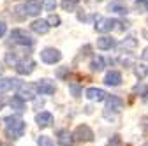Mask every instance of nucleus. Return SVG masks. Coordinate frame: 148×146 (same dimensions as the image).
Returning <instances> with one entry per match:
<instances>
[{"label": "nucleus", "instance_id": "29", "mask_svg": "<svg viewBox=\"0 0 148 146\" xmlns=\"http://www.w3.org/2000/svg\"><path fill=\"white\" fill-rule=\"evenodd\" d=\"M48 23H49V27H58L60 25V16H57V14H49V18H48Z\"/></svg>", "mask_w": 148, "mask_h": 146}, {"label": "nucleus", "instance_id": "19", "mask_svg": "<svg viewBox=\"0 0 148 146\" xmlns=\"http://www.w3.org/2000/svg\"><path fill=\"white\" fill-rule=\"evenodd\" d=\"M108 11L116 12V14H122V16H125V14L129 12L127 5L122 2V0H115V2H111V4H109V7H108Z\"/></svg>", "mask_w": 148, "mask_h": 146}, {"label": "nucleus", "instance_id": "39", "mask_svg": "<svg viewBox=\"0 0 148 146\" xmlns=\"http://www.w3.org/2000/svg\"><path fill=\"white\" fill-rule=\"evenodd\" d=\"M141 121H143V127H145V129H148V116H145Z\"/></svg>", "mask_w": 148, "mask_h": 146}, {"label": "nucleus", "instance_id": "22", "mask_svg": "<svg viewBox=\"0 0 148 146\" xmlns=\"http://www.w3.org/2000/svg\"><path fill=\"white\" fill-rule=\"evenodd\" d=\"M134 74H136L138 79H145L148 76V67L145 63H136L134 65Z\"/></svg>", "mask_w": 148, "mask_h": 146}, {"label": "nucleus", "instance_id": "12", "mask_svg": "<svg viewBox=\"0 0 148 146\" xmlns=\"http://www.w3.org/2000/svg\"><path fill=\"white\" fill-rule=\"evenodd\" d=\"M25 11H27V16H39L41 14V2L39 0H27L23 4Z\"/></svg>", "mask_w": 148, "mask_h": 146}, {"label": "nucleus", "instance_id": "6", "mask_svg": "<svg viewBox=\"0 0 148 146\" xmlns=\"http://www.w3.org/2000/svg\"><path fill=\"white\" fill-rule=\"evenodd\" d=\"M116 25H120L118 20H111V18H99L97 16V21H95V30L101 32V33H106V32H111L118 28Z\"/></svg>", "mask_w": 148, "mask_h": 146}, {"label": "nucleus", "instance_id": "1", "mask_svg": "<svg viewBox=\"0 0 148 146\" xmlns=\"http://www.w3.org/2000/svg\"><path fill=\"white\" fill-rule=\"evenodd\" d=\"M4 129H5V134L11 141H16L23 137L25 134V129H27V123L18 116V115H11V116H5L4 118Z\"/></svg>", "mask_w": 148, "mask_h": 146}, {"label": "nucleus", "instance_id": "13", "mask_svg": "<svg viewBox=\"0 0 148 146\" xmlns=\"http://www.w3.org/2000/svg\"><path fill=\"white\" fill-rule=\"evenodd\" d=\"M116 46V41L111 37V35H102V37L97 39V48L102 49V51H108V49H113Z\"/></svg>", "mask_w": 148, "mask_h": 146}, {"label": "nucleus", "instance_id": "32", "mask_svg": "<svg viewBox=\"0 0 148 146\" xmlns=\"http://www.w3.org/2000/svg\"><path fill=\"white\" fill-rule=\"evenodd\" d=\"M69 72V67H60L58 70H57V78H60V79H64L65 78V74Z\"/></svg>", "mask_w": 148, "mask_h": 146}, {"label": "nucleus", "instance_id": "18", "mask_svg": "<svg viewBox=\"0 0 148 146\" xmlns=\"http://www.w3.org/2000/svg\"><path fill=\"white\" fill-rule=\"evenodd\" d=\"M9 106L14 109V111L18 113H23L25 109H27V104H25V99H21L20 95H12V99L9 100Z\"/></svg>", "mask_w": 148, "mask_h": 146}, {"label": "nucleus", "instance_id": "28", "mask_svg": "<svg viewBox=\"0 0 148 146\" xmlns=\"http://www.w3.org/2000/svg\"><path fill=\"white\" fill-rule=\"evenodd\" d=\"M42 7H44L48 12H53L55 9H57V0H44V2H42Z\"/></svg>", "mask_w": 148, "mask_h": 146}, {"label": "nucleus", "instance_id": "16", "mask_svg": "<svg viewBox=\"0 0 148 146\" xmlns=\"http://www.w3.org/2000/svg\"><path fill=\"white\" fill-rule=\"evenodd\" d=\"M104 83L108 86H118L122 83V74L118 70H109L106 74V78H104Z\"/></svg>", "mask_w": 148, "mask_h": 146}, {"label": "nucleus", "instance_id": "38", "mask_svg": "<svg viewBox=\"0 0 148 146\" xmlns=\"http://www.w3.org/2000/svg\"><path fill=\"white\" fill-rule=\"evenodd\" d=\"M141 97H143V102H145V104H148V90H146V92H145Z\"/></svg>", "mask_w": 148, "mask_h": 146}, {"label": "nucleus", "instance_id": "4", "mask_svg": "<svg viewBox=\"0 0 148 146\" xmlns=\"http://www.w3.org/2000/svg\"><path fill=\"white\" fill-rule=\"evenodd\" d=\"M18 95L25 100H34L39 95V86H37V83H21L18 88Z\"/></svg>", "mask_w": 148, "mask_h": 146}, {"label": "nucleus", "instance_id": "7", "mask_svg": "<svg viewBox=\"0 0 148 146\" xmlns=\"http://www.w3.org/2000/svg\"><path fill=\"white\" fill-rule=\"evenodd\" d=\"M14 69H16V72L20 76H28V74H32V72L35 70V62L28 57H25V58H21L20 62H18L16 65H14Z\"/></svg>", "mask_w": 148, "mask_h": 146}, {"label": "nucleus", "instance_id": "5", "mask_svg": "<svg viewBox=\"0 0 148 146\" xmlns=\"http://www.w3.org/2000/svg\"><path fill=\"white\" fill-rule=\"evenodd\" d=\"M72 136H74V141H81V143L94 141V130L88 125H78L76 130L72 132Z\"/></svg>", "mask_w": 148, "mask_h": 146}, {"label": "nucleus", "instance_id": "44", "mask_svg": "<svg viewBox=\"0 0 148 146\" xmlns=\"http://www.w3.org/2000/svg\"><path fill=\"white\" fill-rule=\"evenodd\" d=\"M146 23H148V21H146Z\"/></svg>", "mask_w": 148, "mask_h": 146}, {"label": "nucleus", "instance_id": "43", "mask_svg": "<svg viewBox=\"0 0 148 146\" xmlns=\"http://www.w3.org/2000/svg\"><path fill=\"white\" fill-rule=\"evenodd\" d=\"M0 146H2V144H0Z\"/></svg>", "mask_w": 148, "mask_h": 146}, {"label": "nucleus", "instance_id": "34", "mask_svg": "<svg viewBox=\"0 0 148 146\" xmlns=\"http://www.w3.org/2000/svg\"><path fill=\"white\" fill-rule=\"evenodd\" d=\"M120 63H123V65H131V63H132V58H131V57H120Z\"/></svg>", "mask_w": 148, "mask_h": 146}, {"label": "nucleus", "instance_id": "36", "mask_svg": "<svg viewBox=\"0 0 148 146\" xmlns=\"http://www.w3.org/2000/svg\"><path fill=\"white\" fill-rule=\"evenodd\" d=\"M141 58L148 62V48H145V49H143V53H141Z\"/></svg>", "mask_w": 148, "mask_h": 146}, {"label": "nucleus", "instance_id": "14", "mask_svg": "<svg viewBox=\"0 0 148 146\" xmlns=\"http://www.w3.org/2000/svg\"><path fill=\"white\" fill-rule=\"evenodd\" d=\"M21 81L18 78H0V90H18Z\"/></svg>", "mask_w": 148, "mask_h": 146}, {"label": "nucleus", "instance_id": "20", "mask_svg": "<svg viewBox=\"0 0 148 146\" xmlns=\"http://www.w3.org/2000/svg\"><path fill=\"white\" fill-rule=\"evenodd\" d=\"M104 67H106V60H104L102 57L92 58V62H90V70H92V72H101Z\"/></svg>", "mask_w": 148, "mask_h": 146}, {"label": "nucleus", "instance_id": "26", "mask_svg": "<svg viewBox=\"0 0 148 146\" xmlns=\"http://www.w3.org/2000/svg\"><path fill=\"white\" fill-rule=\"evenodd\" d=\"M134 7L138 9V12H148V0H136Z\"/></svg>", "mask_w": 148, "mask_h": 146}, {"label": "nucleus", "instance_id": "9", "mask_svg": "<svg viewBox=\"0 0 148 146\" xmlns=\"http://www.w3.org/2000/svg\"><path fill=\"white\" fill-rule=\"evenodd\" d=\"M37 86H39V93L41 95H53L55 92H57V85H55V81L44 78V79H39L37 81Z\"/></svg>", "mask_w": 148, "mask_h": 146}, {"label": "nucleus", "instance_id": "40", "mask_svg": "<svg viewBox=\"0 0 148 146\" xmlns=\"http://www.w3.org/2000/svg\"><path fill=\"white\" fill-rule=\"evenodd\" d=\"M2 74H4V63L0 62V76H2Z\"/></svg>", "mask_w": 148, "mask_h": 146}, {"label": "nucleus", "instance_id": "33", "mask_svg": "<svg viewBox=\"0 0 148 146\" xmlns=\"http://www.w3.org/2000/svg\"><path fill=\"white\" fill-rule=\"evenodd\" d=\"M5 32H7V25H5L4 21H0V39L5 35Z\"/></svg>", "mask_w": 148, "mask_h": 146}, {"label": "nucleus", "instance_id": "37", "mask_svg": "<svg viewBox=\"0 0 148 146\" xmlns=\"http://www.w3.org/2000/svg\"><path fill=\"white\" fill-rule=\"evenodd\" d=\"M5 102H7V100H5V97H4V95H0V109L4 107V104H5Z\"/></svg>", "mask_w": 148, "mask_h": 146}, {"label": "nucleus", "instance_id": "17", "mask_svg": "<svg viewBox=\"0 0 148 146\" xmlns=\"http://www.w3.org/2000/svg\"><path fill=\"white\" fill-rule=\"evenodd\" d=\"M58 144L60 146H72L74 144V136L69 130H58Z\"/></svg>", "mask_w": 148, "mask_h": 146}, {"label": "nucleus", "instance_id": "15", "mask_svg": "<svg viewBox=\"0 0 148 146\" xmlns=\"http://www.w3.org/2000/svg\"><path fill=\"white\" fill-rule=\"evenodd\" d=\"M30 28H32L35 33L44 35V33H48V30H49V23H48V20H34L32 25H30Z\"/></svg>", "mask_w": 148, "mask_h": 146}, {"label": "nucleus", "instance_id": "30", "mask_svg": "<svg viewBox=\"0 0 148 146\" xmlns=\"http://www.w3.org/2000/svg\"><path fill=\"white\" fill-rule=\"evenodd\" d=\"M108 146H122V137H120L118 134L111 136V139L108 141Z\"/></svg>", "mask_w": 148, "mask_h": 146}, {"label": "nucleus", "instance_id": "2", "mask_svg": "<svg viewBox=\"0 0 148 146\" xmlns=\"http://www.w3.org/2000/svg\"><path fill=\"white\" fill-rule=\"evenodd\" d=\"M11 41H12V44H18V46H21V48H27V46L30 48L35 42V39L32 37L27 30H23V28H14L11 32Z\"/></svg>", "mask_w": 148, "mask_h": 146}, {"label": "nucleus", "instance_id": "11", "mask_svg": "<svg viewBox=\"0 0 148 146\" xmlns=\"http://www.w3.org/2000/svg\"><path fill=\"white\" fill-rule=\"evenodd\" d=\"M35 123L39 129H46V127H49L53 123V115L48 113V111H41L35 115Z\"/></svg>", "mask_w": 148, "mask_h": 146}, {"label": "nucleus", "instance_id": "25", "mask_svg": "<svg viewBox=\"0 0 148 146\" xmlns=\"http://www.w3.org/2000/svg\"><path fill=\"white\" fill-rule=\"evenodd\" d=\"M12 14H14V18H16V20H25V18H27V11H25V7H23V5H18V7H14Z\"/></svg>", "mask_w": 148, "mask_h": 146}, {"label": "nucleus", "instance_id": "41", "mask_svg": "<svg viewBox=\"0 0 148 146\" xmlns=\"http://www.w3.org/2000/svg\"><path fill=\"white\" fill-rule=\"evenodd\" d=\"M143 146H148V143H145V144H143Z\"/></svg>", "mask_w": 148, "mask_h": 146}, {"label": "nucleus", "instance_id": "31", "mask_svg": "<svg viewBox=\"0 0 148 146\" xmlns=\"http://www.w3.org/2000/svg\"><path fill=\"white\" fill-rule=\"evenodd\" d=\"M69 90L72 92V95H74V97H79V95H81V88H79L78 85H71V86H69Z\"/></svg>", "mask_w": 148, "mask_h": 146}, {"label": "nucleus", "instance_id": "35", "mask_svg": "<svg viewBox=\"0 0 148 146\" xmlns=\"http://www.w3.org/2000/svg\"><path fill=\"white\" fill-rule=\"evenodd\" d=\"M78 20H79V21H88V16L79 11V12H78Z\"/></svg>", "mask_w": 148, "mask_h": 146}, {"label": "nucleus", "instance_id": "10", "mask_svg": "<svg viewBox=\"0 0 148 146\" xmlns=\"http://www.w3.org/2000/svg\"><path fill=\"white\" fill-rule=\"evenodd\" d=\"M85 97L90 99V100H94V102H102V100L108 99V93L104 92V90H101V88H88L85 92Z\"/></svg>", "mask_w": 148, "mask_h": 146}, {"label": "nucleus", "instance_id": "23", "mask_svg": "<svg viewBox=\"0 0 148 146\" xmlns=\"http://www.w3.org/2000/svg\"><path fill=\"white\" fill-rule=\"evenodd\" d=\"M78 4H79V0H62V9H64V11H67V12L76 11Z\"/></svg>", "mask_w": 148, "mask_h": 146}, {"label": "nucleus", "instance_id": "27", "mask_svg": "<svg viewBox=\"0 0 148 146\" xmlns=\"http://www.w3.org/2000/svg\"><path fill=\"white\" fill-rule=\"evenodd\" d=\"M37 144H39V146H55V143H53L51 137H48V136H39Z\"/></svg>", "mask_w": 148, "mask_h": 146}, {"label": "nucleus", "instance_id": "3", "mask_svg": "<svg viewBox=\"0 0 148 146\" xmlns=\"http://www.w3.org/2000/svg\"><path fill=\"white\" fill-rule=\"evenodd\" d=\"M123 107V100L116 95H108L106 99V109H104V118H113L120 109Z\"/></svg>", "mask_w": 148, "mask_h": 146}, {"label": "nucleus", "instance_id": "42", "mask_svg": "<svg viewBox=\"0 0 148 146\" xmlns=\"http://www.w3.org/2000/svg\"><path fill=\"white\" fill-rule=\"evenodd\" d=\"M99 2H102V0H99Z\"/></svg>", "mask_w": 148, "mask_h": 146}, {"label": "nucleus", "instance_id": "8", "mask_svg": "<svg viewBox=\"0 0 148 146\" xmlns=\"http://www.w3.org/2000/svg\"><path fill=\"white\" fill-rule=\"evenodd\" d=\"M41 60L48 65H53V63H57L62 60V53L58 49H55V48H44L41 51Z\"/></svg>", "mask_w": 148, "mask_h": 146}, {"label": "nucleus", "instance_id": "24", "mask_svg": "<svg viewBox=\"0 0 148 146\" xmlns=\"http://www.w3.org/2000/svg\"><path fill=\"white\" fill-rule=\"evenodd\" d=\"M18 62H20V60H18V53H16V51H7V53H5V63H7L9 67H14Z\"/></svg>", "mask_w": 148, "mask_h": 146}, {"label": "nucleus", "instance_id": "21", "mask_svg": "<svg viewBox=\"0 0 148 146\" xmlns=\"http://www.w3.org/2000/svg\"><path fill=\"white\" fill-rule=\"evenodd\" d=\"M138 46V41H136V37H127V39H123L120 44H118V48L120 49H125V51H129V49H134Z\"/></svg>", "mask_w": 148, "mask_h": 146}]
</instances>
